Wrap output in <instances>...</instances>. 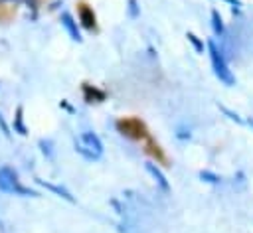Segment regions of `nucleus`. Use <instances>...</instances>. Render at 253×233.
<instances>
[{
  "instance_id": "1",
  "label": "nucleus",
  "mask_w": 253,
  "mask_h": 233,
  "mask_svg": "<svg viewBox=\"0 0 253 233\" xmlns=\"http://www.w3.org/2000/svg\"><path fill=\"white\" fill-rule=\"evenodd\" d=\"M208 47H210V57H211V65H213V73L217 75V79H219V81H223L225 85H233V83H235V77H233V73H231V69L227 67V63H225V59H223V55L219 53V49H217V45H215L213 41H208Z\"/></svg>"
},
{
  "instance_id": "2",
  "label": "nucleus",
  "mask_w": 253,
  "mask_h": 233,
  "mask_svg": "<svg viewBox=\"0 0 253 233\" xmlns=\"http://www.w3.org/2000/svg\"><path fill=\"white\" fill-rule=\"evenodd\" d=\"M0 190L2 192H22V194H28L24 188H20L16 172L12 168H8V166L0 168Z\"/></svg>"
},
{
  "instance_id": "3",
  "label": "nucleus",
  "mask_w": 253,
  "mask_h": 233,
  "mask_svg": "<svg viewBox=\"0 0 253 233\" xmlns=\"http://www.w3.org/2000/svg\"><path fill=\"white\" fill-rule=\"evenodd\" d=\"M79 20H81V24L85 26V28H95V14H93V10L87 6V4H81L79 6Z\"/></svg>"
},
{
  "instance_id": "4",
  "label": "nucleus",
  "mask_w": 253,
  "mask_h": 233,
  "mask_svg": "<svg viewBox=\"0 0 253 233\" xmlns=\"http://www.w3.org/2000/svg\"><path fill=\"white\" fill-rule=\"evenodd\" d=\"M61 20H63L61 24H63V26L67 28V32H69V36H71V38H73L75 41H81V36H79V32H77V26H75V22H73V18H71V14H67V12H65V14L61 16Z\"/></svg>"
},
{
  "instance_id": "5",
  "label": "nucleus",
  "mask_w": 253,
  "mask_h": 233,
  "mask_svg": "<svg viewBox=\"0 0 253 233\" xmlns=\"http://www.w3.org/2000/svg\"><path fill=\"white\" fill-rule=\"evenodd\" d=\"M146 170H148V172L154 176V180L160 184V188H162L164 192H168V190H170V188H168V182H166V178H164V174H162V172H160V170H158L154 164H146Z\"/></svg>"
},
{
  "instance_id": "6",
  "label": "nucleus",
  "mask_w": 253,
  "mask_h": 233,
  "mask_svg": "<svg viewBox=\"0 0 253 233\" xmlns=\"http://www.w3.org/2000/svg\"><path fill=\"white\" fill-rule=\"evenodd\" d=\"M211 26H213V32H215L217 36L223 34V22H221V16H219L217 10L211 12Z\"/></svg>"
},
{
  "instance_id": "7",
  "label": "nucleus",
  "mask_w": 253,
  "mask_h": 233,
  "mask_svg": "<svg viewBox=\"0 0 253 233\" xmlns=\"http://www.w3.org/2000/svg\"><path fill=\"white\" fill-rule=\"evenodd\" d=\"M186 38H188V39H190V41L194 43V47H196L198 51H202V49H204V43H202V41H200V39H198V38H196L194 34H188Z\"/></svg>"
},
{
  "instance_id": "8",
  "label": "nucleus",
  "mask_w": 253,
  "mask_h": 233,
  "mask_svg": "<svg viewBox=\"0 0 253 233\" xmlns=\"http://www.w3.org/2000/svg\"><path fill=\"white\" fill-rule=\"evenodd\" d=\"M200 176H202V178H208V182H219V178H217V176H213V174H208V172H202Z\"/></svg>"
},
{
  "instance_id": "9",
  "label": "nucleus",
  "mask_w": 253,
  "mask_h": 233,
  "mask_svg": "<svg viewBox=\"0 0 253 233\" xmlns=\"http://www.w3.org/2000/svg\"><path fill=\"white\" fill-rule=\"evenodd\" d=\"M227 2H231V4H235V6H239V2H237V0H227Z\"/></svg>"
}]
</instances>
